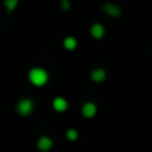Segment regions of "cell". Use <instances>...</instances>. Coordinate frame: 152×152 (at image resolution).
<instances>
[{"instance_id": "1", "label": "cell", "mask_w": 152, "mask_h": 152, "mask_svg": "<svg viewBox=\"0 0 152 152\" xmlns=\"http://www.w3.org/2000/svg\"><path fill=\"white\" fill-rule=\"evenodd\" d=\"M28 77H29V81H31L34 86L43 87V86H45V84L48 83V79H50V76H48V72L45 71L44 68L35 67V68H32L31 71H29Z\"/></svg>"}, {"instance_id": "2", "label": "cell", "mask_w": 152, "mask_h": 152, "mask_svg": "<svg viewBox=\"0 0 152 152\" xmlns=\"http://www.w3.org/2000/svg\"><path fill=\"white\" fill-rule=\"evenodd\" d=\"M16 110H18V112L20 113L21 116L31 115L32 111H34V102H32L31 99H21V100H19Z\"/></svg>"}, {"instance_id": "3", "label": "cell", "mask_w": 152, "mask_h": 152, "mask_svg": "<svg viewBox=\"0 0 152 152\" xmlns=\"http://www.w3.org/2000/svg\"><path fill=\"white\" fill-rule=\"evenodd\" d=\"M96 112H97V107L95 105V103H92V102H87L86 104L83 105V108H81L83 116L84 118H88V119L94 118V116L96 115Z\"/></svg>"}, {"instance_id": "4", "label": "cell", "mask_w": 152, "mask_h": 152, "mask_svg": "<svg viewBox=\"0 0 152 152\" xmlns=\"http://www.w3.org/2000/svg\"><path fill=\"white\" fill-rule=\"evenodd\" d=\"M52 145H53L52 139H50L48 136H42L39 139V142H37V148H39L42 152L50 151L51 148H52Z\"/></svg>"}, {"instance_id": "5", "label": "cell", "mask_w": 152, "mask_h": 152, "mask_svg": "<svg viewBox=\"0 0 152 152\" xmlns=\"http://www.w3.org/2000/svg\"><path fill=\"white\" fill-rule=\"evenodd\" d=\"M52 105L58 112H64V111L68 110V102L63 97H55L52 102Z\"/></svg>"}, {"instance_id": "6", "label": "cell", "mask_w": 152, "mask_h": 152, "mask_svg": "<svg viewBox=\"0 0 152 152\" xmlns=\"http://www.w3.org/2000/svg\"><path fill=\"white\" fill-rule=\"evenodd\" d=\"M91 77H92V80H94L95 83H102V81L105 80L107 74H105V71L103 68H96V69H94V71H92Z\"/></svg>"}, {"instance_id": "7", "label": "cell", "mask_w": 152, "mask_h": 152, "mask_svg": "<svg viewBox=\"0 0 152 152\" xmlns=\"http://www.w3.org/2000/svg\"><path fill=\"white\" fill-rule=\"evenodd\" d=\"M104 27L102 26V24H99V23H95L94 26L91 27V35L95 37V39H102L103 36H104Z\"/></svg>"}, {"instance_id": "8", "label": "cell", "mask_w": 152, "mask_h": 152, "mask_svg": "<svg viewBox=\"0 0 152 152\" xmlns=\"http://www.w3.org/2000/svg\"><path fill=\"white\" fill-rule=\"evenodd\" d=\"M104 12L108 13L110 16H113V18H116V16L120 15L121 10L118 7L116 4H112V3H108V4L104 5Z\"/></svg>"}, {"instance_id": "9", "label": "cell", "mask_w": 152, "mask_h": 152, "mask_svg": "<svg viewBox=\"0 0 152 152\" xmlns=\"http://www.w3.org/2000/svg\"><path fill=\"white\" fill-rule=\"evenodd\" d=\"M63 44H64V47H66L68 51H72V50H75V48L77 47V42H76V39H75V37H72V36L66 37V39H64V42H63Z\"/></svg>"}, {"instance_id": "10", "label": "cell", "mask_w": 152, "mask_h": 152, "mask_svg": "<svg viewBox=\"0 0 152 152\" xmlns=\"http://www.w3.org/2000/svg\"><path fill=\"white\" fill-rule=\"evenodd\" d=\"M19 0H4V4H5V8H7L8 12H12L13 10L16 8V5H18Z\"/></svg>"}, {"instance_id": "11", "label": "cell", "mask_w": 152, "mask_h": 152, "mask_svg": "<svg viewBox=\"0 0 152 152\" xmlns=\"http://www.w3.org/2000/svg\"><path fill=\"white\" fill-rule=\"evenodd\" d=\"M66 136H67V139H68V140H71V142H75V140L79 137V134H77V131H76V129L71 128V129H68V131H67Z\"/></svg>"}, {"instance_id": "12", "label": "cell", "mask_w": 152, "mask_h": 152, "mask_svg": "<svg viewBox=\"0 0 152 152\" xmlns=\"http://www.w3.org/2000/svg\"><path fill=\"white\" fill-rule=\"evenodd\" d=\"M61 8H63V10H69V1H67V0H63V1H61Z\"/></svg>"}]
</instances>
